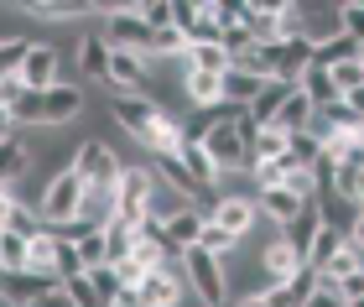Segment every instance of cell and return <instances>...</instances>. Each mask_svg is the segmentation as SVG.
Masks as SVG:
<instances>
[{"label": "cell", "mask_w": 364, "mask_h": 307, "mask_svg": "<svg viewBox=\"0 0 364 307\" xmlns=\"http://www.w3.org/2000/svg\"><path fill=\"white\" fill-rule=\"evenodd\" d=\"M73 245H78V261H84V271H94V266H109V239H105V230L78 235Z\"/></svg>", "instance_id": "obj_32"}, {"label": "cell", "mask_w": 364, "mask_h": 307, "mask_svg": "<svg viewBox=\"0 0 364 307\" xmlns=\"http://www.w3.org/2000/svg\"><path fill=\"white\" fill-rule=\"evenodd\" d=\"M78 203H84V183H78V172H53L47 177V188L37 193V219L42 230H68L78 219Z\"/></svg>", "instance_id": "obj_1"}, {"label": "cell", "mask_w": 364, "mask_h": 307, "mask_svg": "<svg viewBox=\"0 0 364 307\" xmlns=\"http://www.w3.org/2000/svg\"><path fill=\"white\" fill-rule=\"evenodd\" d=\"M136 16L146 21V31H167L172 26V0H130Z\"/></svg>", "instance_id": "obj_33"}, {"label": "cell", "mask_w": 364, "mask_h": 307, "mask_svg": "<svg viewBox=\"0 0 364 307\" xmlns=\"http://www.w3.org/2000/svg\"><path fill=\"white\" fill-rule=\"evenodd\" d=\"M333 73V84H338V94H349V89H359L364 84V63L354 58V63H338V68H328Z\"/></svg>", "instance_id": "obj_40"}, {"label": "cell", "mask_w": 364, "mask_h": 307, "mask_svg": "<svg viewBox=\"0 0 364 307\" xmlns=\"http://www.w3.org/2000/svg\"><path fill=\"white\" fill-rule=\"evenodd\" d=\"M26 172H31V146H26V136L16 131V136L0 141V188H16Z\"/></svg>", "instance_id": "obj_17"}, {"label": "cell", "mask_w": 364, "mask_h": 307, "mask_svg": "<svg viewBox=\"0 0 364 307\" xmlns=\"http://www.w3.org/2000/svg\"><path fill=\"white\" fill-rule=\"evenodd\" d=\"M349 250L364 255V208H359V219H354V230H349Z\"/></svg>", "instance_id": "obj_47"}, {"label": "cell", "mask_w": 364, "mask_h": 307, "mask_svg": "<svg viewBox=\"0 0 364 307\" xmlns=\"http://www.w3.org/2000/svg\"><path fill=\"white\" fill-rule=\"evenodd\" d=\"M105 239H109V266L130 261V245H136V235H130L125 224H109V230H105Z\"/></svg>", "instance_id": "obj_37"}, {"label": "cell", "mask_w": 364, "mask_h": 307, "mask_svg": "<svg viewBox=\"0 0 364 307\" xmlns=\"http://www.w3.org/2000/svg\"><path fill=\"white\" fill-rule=\"evenodd\" d=\"M260 84H266V78H255V73H245V68H229L224 73V104L250 109V99L260 94Z\"/></svg>", "instance_id": "obj_27"}, {"label": "cell", "mask_w": 364, "mask_h": 307, "mask_svg": "<svg viewBox=\"0 0 364 307\" xmlns=\"http://www.w3.org/2000/svg\"><path fill=\"white\" fill-rule=\"evenodd\" d=\"M58 276H37V271H6V281H0V302L6 307H37L42 297L58 292Z\"/></svg>", "instance_id": "obj_8"}, {"label": "cell", "mask_w": 364, "mask_h": 307, "mask_svg": "<svg viewBox=\"0 0 364 307\" xmlns=\"http://www.w3.org/2000/svg\"><path fill=\"white\" fill-rule=\"evenodd\" d=\"M114 307H136V297H120V302H114Z\"/></svg>", "instance_id": "obj_49"}, {"label": "cell", "mask_w": 364, "mask_h": 307, "mask_svg": "<svg viewBox=\"0 0 364 307\" xmlns=\"http://www.w3.org/2000/svg\"><path fill=\"white\" fill-rule=\"evenodd\" d=\"M89 115V94L84 84H53L42 94V131H63V125H73V120H84Z\"/></svg>", "instance_id": "obj_6"}, {"label": "cell", "mask_w": 364, "mask_h": 307, "mask_svg": "<svg viewBox=\"0 0 364 307\" xmlns=\"http://www.w3.org/2000/svg\"><path fill=\"white\" fill-rule=\"evenodd\" d=\"M105 73H109V42L99 37V31H84V37H78V78L105 84Z\"/></svg>", "instance_id": "obj_19"}, {"label": "cell", "mask_w": 364, "mask_h": 307, "mask_svg": "<svg viewBox=\"0 0 364 307\" xmlns=\"http://www.w3.org/2000/svg\"><path fill=\"white\" fill-rule=\"evenodd\" d=\"M307 203H296L287 188H266V193H255V214H260V224H271V230H287V224L302 214Z\"/></svg>", "instance_id": "obj_13"}, {"label": "cell", "mask_w": 364, "mask_h": 307, "mask_svg": "<svg viewBox=\"0 0 364 307\" xmlns=\"http://www.w3.org/2000/svg\"><path fill=\"white\" fill-rule=\"evenodd\" d=\"M343 245H349V235H338V230H328V224H318V235H312V245H307V266L323 271Z\"/></svg>", "instance_id": "obj_28"}, {"label": "cell", "mask_w": 364, "mask_h": 307, "mask_svg": "<svg viewBox=\"0 0 364 307\" xmlns=\"http://www.w3.org/2000/svg\"><path fill=\"white\" fill-rule=\"evenodd\" d=\"M16 136V115H11V104H0V141Z\"/></svg>", "instance_id": "obj_48"}, {"label": "cell", "mask_w": 364, "mask_h": 307, "mask_svg": "<svg viewBox=\"0 0 364 307\" xmlns=\"http://www.w3.org/2000/svg\"><path fill=\"white\" fill-rule=\"evenodd\" d=\"M343 307H364V297H354V302H343Z\"/></svg>", "instance_id": "obj_50"}, {"label": "cell", "mask_w": 364, "mask_h": 307, "mask_svg": "<svg viewBox=\"0 0 364 307\" xmlns=\"http://www.w3.org/2000/svg\"><path fill=\"white\" fill-rule=\"evenodd\" d=\"M109 115H114V125H120L130 141H141L161 109H156L151 99H141V94H109Z\"/></svg>", "instance_id": "obj_10"}, {"label": "cell", "mask_w": 364, "mask_h": 307, "mask_svg": "<svg viewBox=\"0 0 364 307\" xmlns=\"http://www.w3.org/2000/svg\"><path fill=\"white\" fill-rule=\"evenodd\" d=\"M333 292H338L343 302H354V297H364V271H354V276H343V281L333 286Z\"/></svg>", "instance_id": "obj_42"}, {"label": "cell", "mask_w": 364, "mask_h": 307, "mask_svg": "<svg viewBox=\"0 0 364 307\" xmlns=\"http://www.w3.org/2000/svg\"><path fill=\"white\" fill-rule=\"evenodd\" d=\"M84 281L94 286L99 307H114V302L125 297V286H120V276H114V266H94V271H84Z\"/></svg>", "instance_id": "obj_31"}, {"label": "cell", "mask_w": 364, "mask_h": 307, "mask_svg": "<svg viewBox=\"0 0 364 307\" xmlns=\"http://www.w3.org/2000/svg\"><path fill=\"white\" fill-rule=\"evenodd\" d=\"M312 235H318V208H302V214H296L291 224H287V230H281V239H287V245L296 250V255H302V261H307V245H312Z\"/></svg>", "instance_id": "obj_29"}, {"label": "cell", "mask_w": 364, "mask_h": 307, "mask_svg": "<svg viewBox=\"0 0 364 307\" xmlns=\"http://www.w3.org/2000/svg\"><path fill=\"white\" fill-rule=\"evenodd\" d=\"M343 109H354V115L364 120V84H359V89H349V94H343Z\"/></svg>", "instance_id": "obj_46"}, {"label": "cell", "mask_w": 364, "mask_h": 307, "mask_svg": "<svg viewBox=\"0 0 364 307\" xmlns=\"http://www.w3.org/2000/svg\"><path fill=\"white\" fill-rule=\"evenodd\" d=\"M16 78H21V89H31V94H47L53 84H68V78H63V53L53 42H26V58H21V68H16Z\"/></svg>", "instance_id": "obj_4"}, {"label": "cell", "mask_w": 364, "mask_h": 307, "mask_svg": "<svg viewBox=\"0 0 364 307\" xmlns=\"http://www.w3.org/2000/svg\"><path fill=\"white\" fill-rule=\"evenodd\" d=\"M312 68V42L302 37H291V42H281L276 53H271V78H281V84H302V73Z\"/></svg>", "instance_id": "obj_11"}, {"label": "cell", "mask_w": 364, "mask_h": 307, "mask_svg": "<svg viewBox=\"0 0 364 307\" xmlns=\"http://www.w3.org/2000/svg\"><path fill=\"white\" fill-rule=\"evenodd\" d=\"M198 250H208L213 261H224V266H229V255H240V239H235V235H224L213 219H203V230H198Z\"/></svg>", "instance_id": "obj_30"}, {"label": "cell", "mask_w": 364, "mask_h": 307, "mask_svg": "<svg viewBox=\"0 0 364 307\" xmlns=\"http://www.w3.org/2000/svg\"><path fill=\"white\" fill-rule=\"evenodd\" d=\"M26 16H37V21H78V16H94L99 0H26V6H16Z\"/></svg>", "instance_id": "obj_18"}, {"label": "cell", "mask_w": 364, "mask_h": 307, "mask_svg": "<svg viewBox=\"0 0 364 307\" xmlns=\"http://www.w3.org/2000/svg\"><path fill=\"white\" fill-rule=\"evenodd\" d=\"M354 58H364V47L354 37H343V31H338L333 42L312 47V68H338V63H354Z\"/></svg>", "instance_id": "obj_26"}, {"label": "cell", "mask_w": 364, "mask_h": 307, "mask_svg": "<svg viewBox=\"0 0 364 307\" xmlns=\"http://www.w3.org/2000/svg\"><path fill=\"white\" fill-rule=\"evenodd\" d=\"M296 89H302L307 99H312V109H328V104H338V99H343V94H338V84H333V73H328V68H307Z\"/></svg>", "instance_id": "obj_25"}, {"label": "cell", "mask_w": 364, "mask_h": 307, "mask_svg": "<svg viewBox=\"0 0 364 307\" xmlns=\"http://www.w3.org/2000/svg\"><path fill=\"white\" fill-rule=\"evenodd\" d=\"M141 151L146 156H177L182 151V115H156L151 131L141 136Z\"/></svg>", "instance_id": "obj_16"}, {"label": "cell", "mask_w": 364, "mask_h": 307, "mask_svg": "<svg viewBox=\"0 0 364 307\" xmlns=\"http://www.w3.org/2000/svg\"><path fill=\"white\" fill-rule=\"evenodd\" d=\"M302 307H343V297H338V292H312Z\"/></svg>", "instance_id": "obj_44"}, {"label": "cell", "mask_w": 364, "mask_h": 307, "mask_svg": "<svg viewBox=\"0 0 364 307\" xmlns=\"http://www.w3.org/2000/svg\"><path fill=\"white\" fill-rule=\"evenodd\" d=\"M240 26L255 47H281V6H240Z\"/></svg>", "instance_id": "obj_12"}, {"label": "cell", "mask_w": 364, "mask_h": 307, "mask_svg": "<svg viewBox=\"0 0 364 307\" xmlns=\"http://www.w3.org/2000/svg\"><path fill=\"white\" fill-rule=\"evenodd\" d=\"M198 230H203V214H198V208H182L177 219L161 224V255H182V250H193V245H198Z\"/></svg>", "instance_id": "obj_14"}, {"label": "cell", "mask_w": 364, "mask_h": 307, "mask_svg": "<svg viewBox=\"0 0 364 307\" xmlns=\"http://www.w3.org/2000/svg\"><path fill=\"white\" fill-rule=\"evenodd\" d=\"M21 78H16V73H6V78H0V104H16V99H21Z\"/></svg>", "instance_id": "obj_43"}, {"label": "cell", "mask_w": 364, "mask_h": 307, "mask_svg": "<svg viewBox=\"0 0 364 307\" xmlns=\"http://www.w3.org/2000/svg\"><path fill=\"white\" fill-rule=\"evenodd\" d=\"M0 271H26V239L0 230Z\"/></svg>", "instance_id": "obj_36"}, {"label": "cell", "mask_w": 364, "mask_h": 307, "mask_svg": "<svg viewBox=\"0 0 364 307\" xmlns=\"http://www.w3.org/2000/svg\"><path fill=\"white\" fill-rule=\"evenodd\" d=\"M63 297H68V307H99L94 286H89L84 276H68V281H63Z\"/></svg>", "instance_id": "obj_39"}, {"label": "cell", "mask_w": 364, "mask_h": 307, "mask_svg": "<svg viewBox=\"0 0 364 307\" xmlns=\"http://www.w3.org/2000/svg\"><path fill=\"white\" fill-rule=\"evenodd\" d=\"M16 198H21L16 188H0V230H6V219H11V203H16Z\"/></svg>", "instance_id": "obj_45"}, {"label": "cell", "mask_w": 364, "mask_h": 307, "mask_svg": "<svg viewBox=\"0 0 364 307\" xmlns=\"http://www.w3.org/2000/svg\"><path fill=\"white\" fill-rule=\"evenodd\" d=\"M287 94H291V84H281V78H266V84H260V94L250 99V109H245V115H250L255 125H271V120H276V109L287 104Z\"/></svg>", "instance_id": "obj_23"}, {"label": "cell", "mask_w": 364, "mask_h": 307, "mask_svg": "<svg viewBox=\"0 0 364 307\" xmlns=\"http://www.w3.org/2000/svg\"><path fill=\"white\" fill-rule=\"evenodd\" d=\"M208 219L219 224L224 235H235L240 245L255 235V224H260V214H255V198H250V193H213V208H208Z\"/></svg>", "instance_id": "obj_5"}, {"label": "cell", "mask_w": 364, "mask_h": 307, "mask_svg": "<svg viewBox=\"0 0 364 307\" xmlns=\"http://www.w3.org/2000/svg\"><path fill=\"white\" fill-rule=\"evenodd\" d=\"M296 21H302V42L312 47H323V42H333L338 37V6H296Z\"/></svg>", "instance_id": "obj_15"}, {"label": "cell", "mask_w": 364, "mask_h": 307, "mask_svg": "<svg viewBox=\"0 0 364 307\" xmlns=\"http://www.w3.org/2000/svg\"><path fill=\"white\" fill-rule=\"evenodd\" d=\"M58 235L53 230H37L26 235V271H37V276H58Z\"/></svg>", "instance_id": "obj_22"}, {"label": "cell", "mask_w": 364, "mask_h": 307, "mask_svg": "<svg viewBox=\"0 0 364 307\" xmlns=\"http://www.w3.org/2000/svg\"><path fill=\"white\" fill-rule=\"evenodd\" d=\"M312 208H318V224H328V230H338V235H349L354 219H359V208L349 198H338L333 188H323L318 198H312Z\"/></svg>", "instance_id": "obj_20"}, {"label": "cell", "mask_w": 364, "mask_h": 307, "mask_svg": "<svg viewBox=\"0 0 364 307\" xmlns=\"http://www.w3.org/2000/svg\"><path fill=\"white\" fill-rule=\"evenodd\" d=\"M182 276H188V292L203 302V307H213V302H229V271H224V261H213L208 250H182Z\"/></svg>", "instance_id": "obj_2"}, {"label": "cell", "mask_w": 364, "mask_h": 307, "mask_svg": "<svg viewBox=\"0 0 364 307\" xmlns=\"http://www.w3.org/2000/svg\"><path fill=\"white\" fill-rule=\"evenodd\" d=\"M281 177H287V167H281V161H255V167H250V188H255V193L281 188Z\"/></svg>", "instance_id": "obj_38"}, {"label": "cell", "mask_w": 364, "mask_h": 307, "mask_svg": "<svg viewBox=\"0 0 364 307\" xmlns=\"http://www.w3.org/2000/svg\"><path fill=\"white\" fill-rule=\"evenodd\" d=\"M354 271H364V255H359V250H349V245H343V250L333 255V261H328V266L318 271V276H328V281H333V286H338L343 276H354Z\"/></svg>", "instance_id": "obj_35"}, {"label": "cell", "mask_w": 364, "mask_h": 307, "mask_svg": "<svg viewBox=\"0 0 364 307\" xmlns=\"http://www.w3.org/2000/svg\"><path fill=\"white\" fill-rule=\"evenodd\" d=\"M255 261H260V271H266V281H271V286H281V281H291L296 271L307 266L302 255H296V250L287 245V239H281V230H271L266 239H260V255H255Z\"/></svg>", "instance_id": "obj_9"}, {"label": "cell", "mask_w": 364, "mask_h": 307, "mask_svg": "<svg viewBox=\"0 0 364 307\" xmlns=\"http://www.w3.org/2000/svg\"><path fill=\"white\" fill-rule=\"evenodd\" d=\"M281 188H287L296 203H312V198H318V177H312V167H291L287 177H281Z\"/></svg>", "instance_id": "obj_34"}, {"label": "cell", "mask_w": 364, "mask_h": 307, "mask_svg": "<svg viewBox=\"0 0 364 307\" xmlns=\"http://www.w3.org/2000/svg\"><path fill=\"white\" fill-rule=\"evenodd\" d=\"M120 151L109 146V141H99V136H89V141H78V151H73V172H78V183L84 188H114L120 183Z\"/></svg>", "instance_id": "obj_3"}, {"label": "cell", "mask_w": 364, "mask_h": 307, "mask_svg": "<svg viewBox=\"0 0 364 307\" xmlns=\"http://www.w3.org/2000/svg\"><path fill=\"white\" fill-rule=\"evenodd\" d=\"M307 120H312V99H307V94L302 89H291L287 94V104H281L276 109V131H287V136H296V131H307Z\"/></svg>", "instance_id": "obj_24"}, {"label": "cell", "mask_w": 364, "mask_h": 307, "mask_svg": "<svg viewBox=\"0 0 364 307\" xmlns=\"http://www.w3.org/2000/svg\"><path fill=\"white\" fill-rule=\"evenodd\" d=\"M146 84H151V58L125 53V47H109L105 89H109V94H141V99H146Z\"/></svg>", "instance_id": "obj_7"}, {"label": "cell", "mask_w": 364, "mask_h": 307, "mask_svg": "<svg viewBox=\"0 0 364 307\" xmlns=\"http://www.w3.org/2000/svg\"><path fill=\"white\" fill-rule=\"evenodd\" d=\"M338 26H343V37H354L364 47V6H338Z\"/></svg>", "instance_id": "obj_41"}, {"label": "cell", "mask_w": 364, "mask_h": 307, "mask_svg": "<svg viewBox=\"0 0 364 307\" xmlns=\"http://www.w3.org/2000/svg\"><path fill=\"white\" fill-rule=\"evenodd\" d=\"M182 208H193V203L182 198L177 188H167V183L156 177L151 193H146V219H151V224H167V219H177V214H182Z\"/></svg>", "instance_id": "obj_21"}]
</instances>
